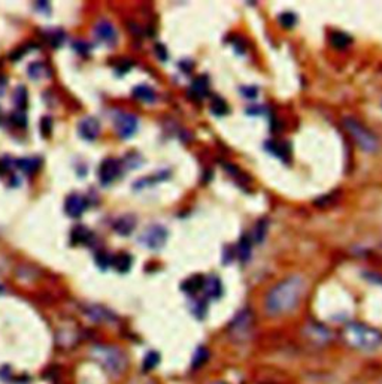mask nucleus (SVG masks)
I'll return each instance as SVG.
<instances>
[{
    "instance_id": "1",
    "label": "nucleus",
    "mask_w": 382,
    "mask_h": 384,
    "mask_svg": "<svg viewBox=\"0 0 382 384\" xmlns=\"http://www.w3.org/2000/svg\"><path fill=\"white\" fill-rule=\"evenodd\" d=\"M305 293V280L299 275L288 277L278 283L266 298V309L272 315L285 314L294 309Z\"/></svg>"
},
{
    "instance_id": "2",
    "label": "nucleus",
    "mask_w": 382,
    "mask_h": 384,
    "mask_svg": "<svg viewBox=\"0 0 382 384\" xmlns=\"http://www.w3.org/2000/svg\"><path fill=\"white\" fill-rule=\"evenodd\" d=\"M345 341L360 350H373L382 342V333L363 323H349L343 330Z\"/></svg>"
},
{
    "instance_id": "3",
    "label": "nucleus",
    "mask_w": 382,
    "mask_h": 384,
    "mask_svg": "<svg viewBox=\"0 0 382 384\" xmlns=\"http://www.w3.org/2000/svg\"><path fill=\"white\" fill-rule=\"evenodd\" d=\"M343 126L364 151L373 153L378 150V147H379L378 138L367 127H364L358 120H355L352 117H346V118H343Z\"/></svg>"
},
{
    "instance_id": "4",
    "label": "nucleus",
    "mask_w": 382,
    "mask_h": 384,
    "mask_svg": "<svg viewBox=\"0 0 382 384\" xmlns=\"http://www.w3.org/2000/svg\"><path fill=\"white\" fill-rule=\"evenodd\" d=\"M166 239H167V230L160 225L149 226L139 238L142 245H145L146 248H151V250L161 248L166 244Z\"/></svg>"
},
{
    "instance_id": "5",
    "label": "nucleus",
    "mask_w": 382,
    "mask_h": 384,
    "mask_svg": "<svg viewBox=\"0 0 382 384\" xmlns=\"http://www.w3.org/2000/svg\"><path fill=\"white\" fill-rule=\"evenodd\" d=\"M251 326H253V314H251V311L250 309H244V311H241L236 317H235V320L232 321V324H230V332H232V335L238 339V338H245L248 333H250V330H251Z\"/></svg>"
},
{
    "instance_id": "6",
    "label": "nucleus",
    "mask_w": 382,
    "mask_h": 384,
    "mask_svg": "<svg viewBox=\"0 0 382 384\" xmlns=\"http://www.w3.org/2000/svg\"><path fill=\"white\" fill-rule=\"evenodd\" d=\"M115 130L123 139L131 138L137 130V118L131 114H120L115 118Z\"/></svg>"
},
{
    "instance_id": "7",
    "label": "nucleus",
    "mask_w": 382,
    "mask_h": 384,
    "mask_svg": "<svg viewBox=\"0 0 382 384\" xmlns=\"http://www.w3.org/2000/svg\"><path fill=\"white\" fill-rule=\"evenodd\" d=\"M102 363L103 366L111 371V372H120L124 369L126 366V362H124V357L121 356L120 351L117 350H111V348H103L102 350Z\"/></svg>"
},
{
    "instance_id": "8",
    "label": "nucleus",
    "mask_w": 382,
    "mask_h": 384,
    "mask_svg": "<svg viewBox=\"0 0 382 384\" xmlns=\"http://www.w3.org/2000/svg\"><path fill=\"white\" fill-rule=\"evenodd\" d=\"M78 132L81 138L87 141H94L100 133V123L94 117H85L78 124Z\"/></svg>"
},
{
    "instance_id": "9",
    "label": "nucleus",
    "mask_w": 382,
    "mask_h": 384,
    "mask_svg": "<svg viewBox=\"0 0 382 384\" xmlns=\"http://www.w3.org/2000/svg\"><path fill=\"white\" fill-rule=\"evenodd\" d=\"M120 173V163L114 158H106L102 161L99 169V178L102 184H111Z\"/></svg>"
},
{
    "instance_id": "10",
    "label": "nucleus",
    "mask_w": 382,
    "mask_h": 384,
    "mask_svg": "<svg viewBox=\"0 0 382 384\" xmlns=\"http://www.w3.org/2000/svg\"><path fill=\"white\" fill-rule=\"evenodd\" d=\"M87 208V202L82 196L79 195H72L66 199V204H64V211L69 217L72 219H79L84 211Z\"/></svg>"
},
{
    "instance_id": "11",
    "label": "nucleus",
    "mask_w": 382,
    "mask_h": 384,
    "mask_svg": "<svg viewBox=\"0 0 382 384\" xmlns=\"http://www.w3.org/2000/svg\"><path fill=\"white\" fill-rule=\"evenodd\" d=\"M208 91H209V79L205 75H202L197 79H194L193 84H191V87H190V96L193 97L194 100H199V102L203 97H206Z\"/></svg>"
},
{
    "instance_id": "12",
    "label": "nucleus",
    "mask_w": 382,
    "mask_h": 384,
    "mask_svg": "<svg viewBox=\"0 0 382 384\" xmlns=\"http://www.w3.org/2000/svg\"><path fill=\"white\" fill-rule=\"evenodd\" d=\"M94 33L100 38V41H103L108 45H114L117 41V32H115L114 26L108 21H100L96 26Z\"/></svg>"
},
{
    "instance_id": "13",
    "label": "nucleus",
    "mask_w": 382,
    "mask_h": 384,
    "mask_svg": "<svg viewBox=\"0 0 382 384\" xmlns=\"http://www.w3.org/2000/svg\"><path fill=\"white\" fill-rule=\"evenodd\" d=\"M203 289L206 292V296H209L212 299H218L223 295V284H221L220 278L215 277V275H211V277L205 278Z\"/></svg>"
},
{
    "instance_id": "14",
    "label": "nucleus",
    "mask_w": 382,
    "mask_h": 384,
    "mask_svg": "<svg viewBox=\"0 0 382 384\" xmlns=\"http://www.w3.org/2000/svg\"><path fill=\"white\" fill-rule=\"evenodd\" d=\"M136 228V219L133 216H124L121 219H118L114 225V229L117 233L127 236L133 232V229Z\"/></svg>"
},
{
    "instance_id": "15",
    "label": "nucleus",
    "mask_w": 382,
    "mask_h": 384,
    "mask_svg": "<svg viewBox=\"0 0 382 384\" xmlns=\"http://www.w3.org/2000/svg\"><path fill=\"white\" fill-rule=\"evenodd\" d=\"M203 284H205V278H203L202 275H196V277H191V278H188V280L184 281L182 290H184L185 293L193 295V293H197L199 290H202V289H203Z\"/></svg>"
},
{
    "instance_id": "16",
    "label": "nucleus",
    "mask_w": 382,
    "mask_h": 384,
    "mask_svg": "<svg viewBox=\"0 0 382 384\" xmlns=\"http://www.w3.org/2000/svg\"><path fill=\"white\" fill-rule=\"evenodd\" d=\"M133 96L140 100V102H145V103H152L155 102V93L151 87L148 85H137L134 87L133 90Z\"/></svg>"
},
{
    "instance_id": "17",
    "label": "nucleus",
    "mask_w": 382,
    "mask_h": 384,
    "mask_svg": "<svg viewBox=\"0 0 382 384\" xmlns=\"http://www.w3.org/2000/svg\"><path fill=\"white\" fill-rule=\"evenodd\" d=\"M133 259L128 253H120L118 256L114 257L112 260V266L118 271V272H128V269L131 268Z\"/></svg>"
},
{
    "instance_id": "18",
    "label": "nucleus",
    "mask_w": 382,
    "mask_h": 384,
    "mask_svg": "<svg viewBox=\"0 0 382 384\" xmlns=\"http://www.w3.org/2000/svg\"><path fill=\"white\" fill-rule=\"evenodd\" d=\"M91 238V233L87 228L84 226H76L73 228L72 233H70V241L72 244H87Z\"/></svg>"
},
{
    "instance_id": "19",
    "label": "nucleus",
    "mask_w": 382,
    "mask_h": 384,
    "mask_svg": "<svg viewBox=\"0 0 382 384\" xmlns=\"http://www.w3.org/2000/svg\"><path fill=\"white\" fill-rule=\"evenodd\" d=\"M351 41H352V39H351L348 35L342 33V32H333V33L330 35V44H331L334 48H337V50L346 48V47L351 44Z\"/></svg>"
},
{
    "instance_id": "20",
    "label": "nucleus",
    "mask_w": 382,
    "mask_h": 384,
    "mask_svg": "<svg viewBox=\"0 0 382 384\" xmlns=\"http://www.w3.org/2000/svg\"><path fill=\"white\" fill-rule=\"evenodd\" d=\"M238 257L242 263H247L251 257V241L248 236H242L239 245H238Z\"/></svg>"
},
{
    "instance_id": "21",
    "label": "nucleus",
    "mask_w": 382,
    "mask_h": 384,
    "mask_svg": "<svg viewBox=\"0 0 382 384\" xmlns=\"http://www.w3.org/2000/svg\"><path fill=\"white\" fill-rule=\"evenodd\" d=\"M41 160L39 158H20L15 161V164L26 173H33L39 167Z\"/></svg>"
},
{
    "instance_id": "22",
    "label": "nucleus",
    "mask_w": 382,
    "mask_h": 384,
    "mask_svg": "<svg viewBox=\"0 0 382 384\" xmlns=\"http://www.w3.org/2000/svg\"><path fill=\"white\" fill-rule=\"evenodd\" d=\"M211 109L215 115H226L229 112V105L220 96H214L211 99Z\"/></svg>"
},
{
    "instance_id": "23",
    "label": "nucleus",
    "mask_w": 382,
    "mask_h": 384,
    "mask_svg": "<svg viewBox=\"0 0 382 384\" xmlns=\"http://www.w3.org/2000/svg\"><path fill=\"white\" fill-rule=\"evenodd\" d=\"M267 150H270L273 154H276V155H279L281 158H288V155H290V150H288V147L287 145H284V144H279V142H273V141H270V142H267Z\"/></svg>"
},
{
    "instance_id": "24",
    "label": "nucleus",
    "mask_w": 382,
    "mask_h": 384,
    "mask_svg": "<svg viewBox=\"0 0 382 384\" xmlns=\"http://www.w3.org/2000/svg\"><path fill=\"white\" fill-rule=\"evenodd\" d=\"M158 362H160V354L157 351H149V353H146L142 366H143L145 371H151L158 365Z\"/></svg>"
},
{
    "instance_id": "25",
    "label": "nucleus",
    "mask_w": 382,
    "mask_h": 384,
    "mask_svg": "<svg viewBox=\"0 0 382 384\" xmlns=\"http://www.w3.org/2000/svg\"><path fill=\"white\" fill-rule=\"evenodd\" d=\"M208 357H209V351L205 347H199L193 357V368H200L203 363H206Z\"/></svg>"
},
{
    "instance_id": "26",
    "label": "nucleus",
    "mask_w": 382,
    "mask_h": 384,
    "mask_svg": "<svg viewBox=\"0 0 382 384\" xmlns=\"http://www.w3.org/2000/svg\"><path fill=\"white\" fill-rule=\"evenodd\" d=\"M112 260H114V257H112L109 253H106V251H99V253H96V263H97L102 269L109 268V266L112 265Z\"/></svg>"
},
{
    "instance_id": "27",
    "label": "nucleus",
    "mask_w": 382,
    "mask_h": 384,
    "mask_svg": "<svg viewBox=\"0 0 382 384\" xmlns=\"http://www.w3.org/2000/svg\"><path fill=\"white\" fill-rule=\"evenodd\" d=\"M266 232H267V222L266 220H260L257 225H255V232H254V239L255 242L261 244L264 236H266Z\"/></svg>"
},
{
    "instance_id": "28",
    "label": "nucleus",
    "mask_w": 382,
    "mask_h": 384,
    "mask_svg": "<svg viewBox=\"0 0 382 384\" xmlns=\"http://www.w3.org/2000/svg\"><path fill=\"white\" fill-rule=\"evenodd\" d=\"M279 23H281L285 29H291V27L296 26L297 17H296V14H293V12H284V14L279 17Z\"/></svg>"
},
{
    "instance_id": "29",
    "label": "nucleus",
    "mask_w": 382,
    "mask_h": 384,
    "mask_svg": "<svg viewBox=\"0 0 382 384\" xmlns=\"http://www.w3.org/2000/svg\"><path fill=\"white\" fill-rule=\"evenodd\" d=\"M15 105L21 109L26 108V105H27V90L21 85L15 91Z\"/></svg>"
},
{
    "instance_id": "30",
    "label": "nucleus",
    "mask_w": 382,
    "mask_h": 384,
    "mask_svg": "<svg viewBox=\"0 0 382 384\" xmlns=\"http://www.w3.org/2000/svg\"><path fill=\"white\" fill-rule=\"evenodd\" d=\"M11 120H12V123H14L15 126H18V127H26V124H27V118H26V115H24V112H23L21 109H18L17 112H14L12 117H11Z\"/></svg>"
},
{
    "instance_id": "31",
    "label": "nucleus",
    "mask_w": 382,
    "mask_h": 384,
    "mask_svg": "<svg viewBox=\"0 0 382 384\" xmlns=\"http://www.w3.org/2000/svg\"><path fill=\"white\" fill-rule=\"evenodd\" d=\"M41 130H42V135H44L45 138L50 136V133H51V118H50V117H44V118H42Z\"/></svg>"
},
{
    "instance_id": "32",
    "label": "nucleus",
    "mask_w": 382,
    "mask_h": 384,
    "mask_svg": "<svg viewBox=\"0 0 382 384\" xmlns=\"http://www.w3.org/2000/svg\"><path fill=\"white\" fill-rule=\"evenodd\" d=\"M241 93H242L245 97H248V99H254V97H257V94H258V88H257V87H242V88H241Z\"/></svg>"
},
{
    "instance_id": "33",
    "label": "nucleus",
    "mask_w": 382,
    "mask_h": 384,
    "mask_svg": "<svg viewBox=\"0 0 382 384\" xmlns=\"http://www.w3.org/2000/svg\"><path fill=\"white\" fill-rule=\"evenodd\" d=\"M155 50H157V54H158V59H160V60H166V59H167V53H166V48H164L163 45L158 44V45L155 47Z\"/></svg>"
},
{
    "instance_id": "34",
    "label": "nucleus",
    "mask_w": 382,
    "mask_h": 384,
    "mask_svg": "<svg viewBox=\"0 0 382 384\" xmlns=\"http://www.w3.org/2000/svg\"><path fill=\"white\" fill-rule=\"evenodd\" d=\"M2 290H3V287H2V286H0V292H2Z\"/></svg>"
},
{
    "instance_id": "35",
    "label": "nucleus",
    "mask_w": 382,
    "mask_h": 384,
    "mask_svg": "<svg viewBox=\"0 0 382 384\" xmlns=\"http://www.w3.org/2000/svg\"><path fill=\"white\" fill-rule=\"evenodd\" d=\"M214 384H224V383H214Z\"/></svg>"
}]
</instances>
